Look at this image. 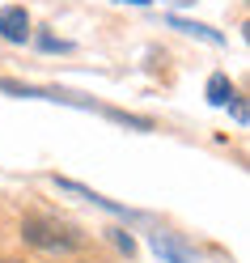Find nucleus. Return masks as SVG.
<instances>
[{
  "label": "nucleus",
  "mask_w": 250,
  "mask_h": 263,
  "mask_svg": "<svg viewBox=\"0 0 250 263\" xmlns=\"http://www.w3.org/2000/svg\"><path fill=\"white\" fill-rule=\"evenodd\" d=\"M22 238L26 246L34 251H47V255H72L81 246V234L64 221H51V217H26L22 221Z\"/></svg>",
  "instance_id": "f257e3e1"
},
{
  "label": "nucleus",
  "mask_w": 250,
  "mask_h": 263,
  "mask_svg": "<svg viewBox=\"0 0 250 263\" xmlns=\"http://www.w3.org/2000/svg\"><path fill=\"white\" fill-rule=\"evenodd\" d=\"M0 39H5V43H26L30 39V17H26L22 5L0 9Z\"/></svg>",
  "instance_id": "f03ea898"
},
{
  "label": "nucleus",
  "mask_w": 250,
  "mask_h": 263,
  "mask_svg": "<svg viewBox=\"0 0 250 263\" xmlns=\"http://www.w3.org/2000/svg\"><path fill=\"white\" fill-rule=\"evenodd\" d=\"M55 187H60V191H68V195H81V200H89V204L106 208V212H114V217H131V212H127L123 204H114V200H106V195H98V191H89V187L72 183V178H60V174H55Z\"/></svg>",
  "instance_id": "7ed1b4c3"
},
{
  "label": "nucleus",
  "mask_w": 250,
  "mask_h": 263,
  "mask_svg": "<svg viewBox=\"0 0 250 263\" xmlns=\"http://www.w3.org/2000/svg\"><path fill=\"white\" fill-rule=\"evenodd\" d=\"M153 251H157V259H165V263H191V251H187L174 234H153Z\"/></svg>",
  "instance_id": "20e7f679"
},
{
  "label": "nucleus",
  "mask_w": 250,
  "mask_h": 263,
  "mask_svg": "<svg viewBox=\"0 0 250 263\" xmlns=\"http://www.w3.org/2000/svg\"><path fill=\"white\" fill-rule=\"evenodd\" d=\"M229 98H233V81H229L225 72H212V77H208V102H212V106H225Z\"/></svg>",
  "instance_id": "39448f33"
},
{
  "label": "nucleus",
  "mask_w": 250,
  "mask_h": 263,
  "mask_svg": "<svg viewBox=\"0 0 250 263\" xmlns=\"http://www.w3.org/2000/svg\"><path fill=\"white\" fill-rule=\"evenodd\" d=\"M170 26H174V30H182V34H195V39H208V43H216V47L225 43V34H216L212 26H199V22H187V17H170Z\"/></svg>",
  "instance_id": "423d86ee"
},
{
  "label": "nucleus",
  "mask_w": 250,
  "mask_h": 263,
  "mask_svg": "<svg viewBox=\"0 0 250 263\" xmlns=\"http://www.w3.org/2000/svg\"><path fill=\"white\" fill-rule=\"evenodd\" d=\"M110 238H114V246H119L123 255H136V242H131V234H127V229H114Z\"/></svg>",
  "instance_id": "0eeeda50"
},
{
  "label": "nucleus",
  "mask_w": 250,
  "mask_h": 263,
  "mask_svg": "<svg viewBox=\"0 0 250 263\" xmlns=\"http://www.w3.org/2000/svg\"><path fill=\"white\" fill-rule=\"evenodd\" d=\"M39 47H43V51H72V43H64V39H51V34H43V39H39Z\"/></svg>",
  "instance_id": "6e6552de"
},
{
  "label": "nucleus",
  "mask_w": 250,
  "mask_h": 263,
  "mask_svg": "<svg viewBox=\"0 0 250 263\" xmlns=\"http://www.w3.org/2000/svg\"><path fill=\"white\" fill-rule=\"evenodd\" d=\"M225 106H233V119H238V123H246V102H242V98H238V93H233V98H229V102H225Z\"/></svg>",
  "instance_id": "1a4fd4ad"
},
{
  "label": "nucleus",
  "mask_w": 250,
  "mask_h": 263,
  "mask_svg": "<svg viewBox=\"0 0 250 263\" xmlns=\"http://www.w3.org/2000/svg\"><path fill=\"white\" fill-rule=\"evenodd\" d=\"M123 5H148V0H123Z\"/></svg>",
  "instance_id": "9d476101"
},
{
  "label": "nucleus",
  "mask_w": 250,
  "mask_h": 263,
  "mask_svg": "<svg viewBox=\"0 0 250 263\" xmlns=\"http://www.w3.org/2000/svg\"><path fill=\"white\" fill-rule=\"evenodd\" d=\"M0 263H22V259H0Z\"/></svg>",
  "instance_id": "9b49d317"
}]
</instances>
